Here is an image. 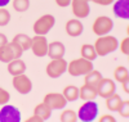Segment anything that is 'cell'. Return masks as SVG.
<instances>
[{"label":"cell","mask_w":129,"mask_h":122,"mask_svg":"<svg viewBox=\"0 0 129 122\" xmlns=\"http://www.w3.org/2000/svg\"><path fill=\"white\" fill-rule=\"evenodd\" d=\"M93 46L97 51V55L100 57H106L114 51L117 50L119 46V40L112 35H105V36H98L93 44Z\"/></svg>","instance_id":"1"},{"label":"cell","mask_w":129,"mask_h":122,"mask_svg":"<svg viewBox=\"0 0 129 122\" xmlns=\"http://www.w3.org/2000/svg\"><path fill=\"white\" fill-rule=\"evenodd\" d=\"M93 68H94L93 62L80 57V58H76V59H72L70 63H67V71L66 72H69L70 76L79 77V76H85Z\"/></svg>","instance_id":"2"},{"label":"cell","mask_w":129,"mask_h":122,"mask_svg":"<svg viewBox=\"0 0 129 122\" xmlns=\"http://www.w3.org/2000/svg\"><path fill=\"white\" fill-rule=\"evenodd\" d=\"M100 108L94 100H85L78 110V119L83 122H93L98 117Z\"/></svg>","instance_id":"3"},{"label":"cell","mask_w":129,"mask_h":122,"mask_svg":"<svg viewBox=\"0 0 129 122\" xmlns=\"http://www.w3.org/2000/svg\"><path fill=\"white\" fill-rule=\"evenodd\" d=\"M56 25V18L53 14H43L41 17H39L34 25H32V31L35 32V35H43L45 36L47 34H49V31L54 27Z\"/></svg>","instance_id":"4"},{"label":"cell","mask_w":129,"mask_h":122,"mask_svg":"<svg viewBox=\"0 0 129 122\" xmlns=\"http://www.w3.org/2000/svg\"><path fill=\"white\" fill-rule=\"evenodd\" d=\"M23 54V50L18 44L10 41L3 48H0V62L3 63H9L10 60H13L16 58H21Z\"/></svg>","instance_id":"5"},{"label":"cell","mask_w":129,"mask_h":122,"mask_svg":"<svg viewBox=\"0 0 129 122\" xmlns=\"http://www.w3.org/2000/svg\"><path fill=\"white\" fill-rule=\"evenodd\" d=\"M114 28V21L107 16L97 17L92 25V31L97 36H105L109 35Z\"/></svg>","instance_id":"6"},{"label":"cell","mask_w":129,"mask_h":122,"mask_svg":"<svg viewBox=\"0 0 129 122\" xmlns=\"http://www.w3.org/2000/svg\"><path fill=\"white\" fill-rule=\"evenodd\" d=\"M67 60H64V58L59 59H52L45 67V72L50 79H58L61 77L64 72L67 71Z\"/></svg>","instance_id":"7"},{"label":"cell","mask_w":129,"mask_h":122,"mask_svg":"<svg viewBox=\"0 0 129 122\" xmlns=\"http://www.w3.org/2000/svg\"><path fill=\"white\" fill-rule=\"evenodd\" d=\"M12 85L14 87V90L18 94H21V95H27V94H30L32 91V81H31L30 77L26 76L25 73L13 76Z\"/></svg>","instance_id":"8"},{"label":"cell","mask_w":129,"mask_h":122,"mask_svg":"<svg viewBox=\"0 0 129 122\" xmlns=\"http://www.w3.org/2000/svg\"><path fill=\"white\" fill-rule=\"evenodd\" d=\"M43 103H45L52 110H59L67 105V100L62 93H48L43 98Z\"/></svg>","instance_id":"9"},{"label":"cell","mask_w":129,"mask_h":122,"mask_svg":"<svg viewBox=\"0 0 129 122\" xmlns=\"http://www.w3.org/2000/svg\"><path fill=\"white\" fill-rule=\"evenodd\" d=\"M21 119V110L17 107L7 103L0 109V122H19Z\"/></svg>","instance_id":"10"},{"label":"cell","mask_w":129,"mask_h":122,"mask_svg":"<svg viewBox=\"0 0 129 122\" xmlns=\"http://www.w3.org/2000/svg\"><path fill=\"white\" fill-rule=\"evenodd\" d=\"M48 40L45 36L43 35H35L32 37V41H31V51L34 53L35 57H39V58H43L45 57L47 53H48Z\"/></svg>","instance_id":"11"},{"label":"cell","mask_w":129,"mask_h":122,"mask_svg":"<svg viewBox=\"0 0 129 122\" xmlns=\"http://www.w3.org/2000/svg\"><path fill=\"white\" fill-rule=\"evenodd\" d=\"M71 9L74 16L78 19L87 18L90 13V7H89V0H71Z\"/></svg>","instance_id":"12"},{"label":"cell","mask_w":129,"mask_h":122,"mask_svg":"<svg viewBox=\"0 0 129 122\" xmlns=\"http://www.w3.org/2000/svg\"><path fill=\"white\" fill-rule=\"evenodd\" d=\"M116 91V84L112 79H107V77H102L100 84L97 85V95L106 99Z\"/></svg>","instance_id":"13"},{"label":"cell","mask_w":129,"mask_h":122,"mask_svg":"<svg viewBox=\"0 0 129 122\" xmlns=\"http://www.w3.org/2000/svg\"><path fill=\"white\" fill-rule=\"evenodd\" d=\"M66 53V46L61 41H52L48 44V53L47 55L50 59H59L64 57Z\"/></svg>","instance_id":"14"},{"label":"cell","mask_w":129,"mask_h":122,"mask_svg":"<svg viewBox=\"0 0 129 122\" xmlns=\"http://www.w3.org/2000/svg\"><path fill=\"white\" fill-rule=\"evenodd\" d=\"M64 30H66V34L71 37H78L83 34L84 31V25L81 23V21L78 18H72L69 19L66 22V26H64Z\"/></svg>","instance_id":"15"},{"label":"cell","mask_w":129,"mask_h":122,"mask_svg":"<svg viewBox=\"0 0 129 122\" xmlns=\"http://www.w3.org/2000/svg\"><path fill=\"white\" fill-rule=\"evenodd\" d=\"M112 4V12L115 17L126 21L129 18V0H115Z\"/></svg>","instance_id":"16"},{"label":"cell","mask_w":129,"mask_h":122,"mask_svg":"<svg viewBox=\"0 0 129 122\" xmlns=\"http://www.w3.org/2000/svg\"><path fill=\"white\" fill-rule=\"evenodd\" d=\"M7 67V71L9 75L12 76H17V75H22L26 72V63L21 59V58H16L13 60H10Z\"/></svg>","instance_id":"17"},{"label":"cell","mask_w":129,"mask_h":122,"mask_svg":"<svg viewBox=\"0 0 129 122\" xmlns=\"http://www.w3.org/2000/svg\"><path fill=\"white\" fill-rule=\"evenodd\" d=\"M98 96L97 95V89L92 87L87 84H84L80 89H79V98L81 100H94V99Z\"/></svg>","instance_id":"18"},{"label":"cell","mask_w":129,"mask_h":122,"mask_svg":"<svg viewBox=\"0 0 129 122\" xmlns=\"http://www.w3.org/2000/svg\"><path fill=\"white\" fill-rule=\"evenodd\" d=\"M102 73L100 71H97V70H92L90 72H88L87 75L84 76V84H87L92 87H95L97 89V85L100 84V81L102 80Z\"/></svg>","instance_id":"19"},{"label":"cell","mask_w":129,"mask_h":122,"mask_svg":"<svg viewBox=\"0 0 129 122\" xmlns=\"http://www.w3.org/2000/svg\"><path fill=\"white\" fill-rule=\"evenodd\" d=\"M34 114H36L43 122L44 121H47V119H49L50 118V116H52V109L45 104V103H39V104H36L35 105V108H34Z\"/></svg>","instance_id":"20"},{"label":"cell","mask_w":129,"mask_h":122,"mask_svg":"<svg viewBox=\"0 0 129 122\" xmlns=\"http://www.w3.org/2000/svg\"><path fill=\"white\" fill-rule=\"evenodd\" d=\"M121 104V98L119 94H111L110 96L106 98V108L110 110V112H117V109H119Z\"/></svg>","instance_id":"21"},{"label":"cell","mask_w":129,"mask_h":122,"mask_svg":"<svg viewBox=\"0 0 129 122\" xmlns=\"http://www.w3.org/2000/svg\"><path fill=\"white\" fill-rule=\"evenodd\" d=\"M80 55L81 58L84 59H88L90 62H93L98 55H97V51L94 49V46L92 45V44H83L81 48H80Z\"/></svg>","instance_id":"22"},{"label":"cell","mask_w":129,"mask_h":122,"mask_svg":"<svg viewBox=\"0 0 129 122\" xmlns=\"http://www.w3.org/2000/svg\"><path fill=\"white\" fill-rule=\"evenodd\" d=\"M62 95L67 100V103L78 100V99H79V87L75 86V85H67L66 87L63 89Z\"/></svg>","instance_id":"23"},{"label":"cell","mask_w":129,"mask_h":122,"mask_svg":"<svg viewBox=\"0 0 129 122\" xmlns=\"http://www.w3.org/2000/svg\"><path fill=\"white\" fill-rule=\"evenodd\" d=\"M13 42H16V44H18V45L22 48V50L23 51H26V50H28L30 48H31V41H32V37H30L28 35H26V34H17L14 37H13V40H12Z\"/></svg>","instance_id":"24"},{"label":"cell","mask_w":129,"mask_h":122,"mask_svg":"<svg viewBox=\"0 0 129 122\" xmlns=\"http://www.w3.org/2000/svg\"><path fill=\"white\" fill-rule=\"evenodd\" d=\"M114 79H115V81L120 82V84L129 80V72L125 66H117L114 70Z\"/></svg>","instance_id":"25"},{"label":"cell","mask_w":129,"mask_h":122,"mask_svg":"<svg viewBox=\"0 0 129 122\" xmlns=\"http://www.w3.org/2000/svg\"><path fill=\"white\" fill-rule=\"evenodd\" d=\"M12 7L16 12L23 13L30 8V0H12Z\"/></svg>","instance_id":"26"},{"label":"cell","mask_w":129,"mask_h":122,"mask_svg":"<svg viewBox=\"0 0 129 122\" xmlns=\"http://www.w3.org/2000/svg\"><path fill=\"white\" fill-rule=\"evenodd\" d=\"M61 122H76L78 121V114L72 109H64L59 116Z\"/></svg>","instance_id":"27"},{"label":"cell","mask_w":129,"mask_h":122,"mask_svg":"<svg viewBox=\"0 0 129 122\" xmlns=\"http://www.w3.org/2000/svg\"><path fill=\"white\" fill-rule=\"evenodd\" d=\"M10 13L7 8H0V27L7 26L10 22Z\"/></svg>","instance_id":"28"},{"label":"cell","mask_w":129,"mask_h":122,"mask_svg":"<svg viewBox=\"0 0 129 122\" xmlns=\"http://www.w3.org/2000/svg\"><path fill=\"white\" fill-rule=\"evenodd\" d=\"M117 113L125 118L129 117V100L128 99L126 100H121V104H120L119 109H117Z\"/></svg>","instance_id":"29"},{"label":"cell","mask_w":129,"mask_h":122,"mask_svg":"<svg viewBox=\"0 0 129 122\" xmlns=\"http://www.w3.org/2000/svg\"><path fill=\"white\" fill-rule=\"evenodd\" d=\"M10 100V94L8 90H5L4 87H0V105H4L9 103Z\"/></svg>","instance_id":"30"},{"label":"cell","mask_w":129,"mask_h":122,"mask_svg":"<svg viewBox=\"0 0 129 122\" xmlns=\"http://www.w3.org/2000/svg\"><path fill=\"white\" fill-rule=\"evenodd\" d=\"M117 49H120V51L124 54V55H128L129 54V37L126 36L125 39L121 40V42H119V46Z\"/></svg>","instance_id":"31"},{"label":"cell","mask_w":129,"mask_h":122,"mask_svg":"<svg viewBox=\"0 0 129 122\" xmlns=\"http://www.w3.org/2000/svg\"><path fill=\"white\" fill-rule=\"evenodd\" d=\"M90 2L98 4V5H102V7H107V5H111L115 0H90Z\"/></svg>","instance_id":"32"},{"label":"cell","mask_w":129,"mask_h":122,"mask_svg":"<svg viewBox=\"0 0 129 122\" xmlns=\"http://www.w3.org/2000/svg\"><path fill=\"white\" fill-rule=\"evenodd\" d=\"M116 118L111 114H103L100 117V122H115Z\"/></svg>","instance_id":"33"},{"label":"cell","mask_w":129,"mask_h":122,"mask_svg":"<svg viewBox=\"0 0 129 122\" xmlns=\"http://www.w3.org/2000/svg\"><path fill=\"white\" fill-rule=\"evenodd\" d=\"M54 2L59 8H67L71 4V0H54Z\"/></svg>","instance_id":"34"},{"label":"cell","mask_w":129,"mask_h":122,"mask_svg":"<svg viewBox=\"0 0 129 122\" xmlns=\"http://www.w3.org/2000/svg\"><path fill=\"white\" fill-rule=\"evenodd\" d=\"M5 44H8V37H7L4 34H2V32H0V48H3Z\"/></svg>","instance_id":"35"},{"label":"cell","mask_w":129,"mask_h":122,"mask_svg":"<svg viewBox=\"0 0 129 122\" xmlns=\"http://www.w3.org/2000/svg\"><path fill=\"white\" fill-rule=\"evenodd\" d=\"M26 121H27V122H43V121H41L36 114H34V113H32V116H31V117H28Z\"/></svg>","instance_id":"36"},{"label":"cell","mask_w":129,"mask_h":122,"mask_svg":"<svg viewBox=\"0 0 129 122\" xmlns=\"http://www.w3.org/2000/svg\"><path fill=\"white\" fill-rule=\"evenodd\" d=\"M128 82H129V80H126V81H124V82H121V86H123V90H124V93H129V89H128Z\"/></svg>","instance_id":"37"},{"label":"cell","mask_w":129,"mask_h":122,"mask_svg":"<svg viewBox=\"0 0 129 122\" xmlns=\"http://www.w3.org/2000/svg\"><path fill=\"white\" fill-rule=\"evenodd\" d=\"M12 0H0V8H5Z\"/></svg>","instance_id":"38"},{"label":"cell","mask_w":129,"mask_h":122,"mask_svg":"<svg viewBox=\"0 0 129 122\" xmlns=\"http://www.w3.org/2000/svg\"><path fill=\"white\" fill-rule=\"evenodd\" d=\"M89 2H90V0H89Z\"/></svg>","instance_id":"39"}]
</instances>
